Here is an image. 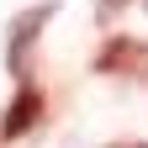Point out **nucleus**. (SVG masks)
<instances>
[{
	"label": "nucleus",
	"mask_w": 148,
	"mask_h": 148,
	"mask_svg": "<svg viewBox=\"0 0 148 148\" xmlns=\"http://www.w3.org/2000/svg\"><path fill=\"white\" fill-rule=\"evenodd\" d=\"M58 16V0H42V5H27L21 16L11 21V37H5V69L16 74V79L27 85V53H32V42L42 37V27Z\"/></svg>",
	"instance_id": "1"
},
{
	"label": "nucleus",
	"mask_w": 148,
	"mask_h": 148,
	"mask_svg": "<svg viewBox=\"0 0 148 148\" xmlns=\"http://www.w3.org/2000/svg\"><path fill=\"white\" fill-rule=\"evenodd\" d=\"M95 74L111 79H148V42L143 37H106V48L95 53Z\"/></svg>",
	"instance_id": "2"
},
{
	"label": "nucleus",
	"mask_w": 148,
	"mask_h": 148,
	"mask_svg": "<svg viewBox=\"0 0 148 148\" xmlns=\"http://www.w3.org/2000/svg\"><path fill=\"white\" fill-rule=\"evenodd\" d=\"M37 122H42V90H37V85H21V90L11 95V106H5L0 138H27Z\"/></svg>",
	"instance_id": "3"
},
{
	"label": "nucleus",
	"mask_w": 148,
	"mask_h": 148,
	"mask_svg": "<svg viewBox=\"0 0 148 148\" xmlns=\"http://www.w3.org/2000/svg\"><path fill=\"white\" fill-rule=\"evenodd\" d=\"M116 5H127V0H101V21H111V16H116Z\"/></svg>",
	"instance_id": "4"
},
{
	"label": "nucleus",
	"mask_w": 148,
	"mask_h": 148,
	"mask_svg": "<svg viewBox=\"0 0 148 148\" xmlns=\"http://www.w3.org/2000/svg\"><path fill=\"white\" fill-rule=\"evenodd\" d=\"M111 148H148V143H111Z\"/></svg>",
	"instance_id": "5"
}]
</instances>
